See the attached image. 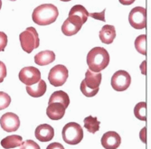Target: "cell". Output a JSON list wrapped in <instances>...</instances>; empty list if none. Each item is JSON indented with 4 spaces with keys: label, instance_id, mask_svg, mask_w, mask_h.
I'll use <instances>...</instances> for the list:
<instances>
[{
    "label": "cell",
    "instance_id": "1",
    "mask_svg": "<svg viewBox=\"0 0 151 149\" xmlns=\"http://www.w3.org/2000/svg\"><path fill=\"white\" fill-rule=\"evenodd\" d=\"M59 11L52 4H44L37 6L33 14L32 19L38 25H48L56 21Z\"/></svg>",
    "mask_w": 151,
    "mask_h": 149
},
{
    "label": "cell",
    "instance_id": "2",
    "mask_svg": "<svg viewBox=\"0 0 151 149\" xmlns=\"http://www.w3.org/2000/svg\"><path fill=\"white\" fill-rule=\"evenodd\" d=\"M109 63V55L102 47L92 48L87 55V64L93 72H101Z\"/></svg>",
    "mask_w": 151,
    "mask_h": 149
},
{
    "label": "cell",
    "instance_id": "3",
    "mask_svg": "<svg viewBox=\"0 0 151 149\" xmlns=\"http://www.w3.org/2000/svg\"><path fill=\"white\" fill-rule=\"evenodd\" d=\"M19 40L22 49L26 53H31L35 49L40 45V39L38 33L34 27H27L26 30L22 32L19 35Z\"/></svg>",
    "mask_w": 151,
    "mask_h": 149
},
{
    "label": "cell",
    "instance_id": "4",
    "mask_svg": "<svg viewBox=\"0 0 151 149\" xmlns=\"http://www.w3.org/2000/svg\"><path fill=\"white\" fill-rule=\"evenodd\" d=\"M62 135L66 144L74 145L79 144L83 138V130L78 123L70 122L63 127Z\"/></svg>",
    "mask_w": 151,
    "mask_h": 149
},
{
    "label": "cell",
    "instance_id": "5",
    "mask_svg": "<svg viewBox=\"0 0 151 149\" xmlns=\"http://www.w3.org/2000/svg\"><path fill=\"white\" fill-rule=\"evenodd\" d=\"M129 22L135 29H144L147 26V11L144 7L137 6L131 9L129 15Z\"/></svg>",
    "mask_w": 151,
    "mask_h": 149
},
{
    "label": "cell",
    "instance_id": "6",
    "mask_svg": "<svg viewBox=\"0 0 151 149\" xmlns=\"http://www.w3.org/2000/svg\"><path fill=\"white\" fill-rule=\"evenodd\" d=\"M68 78V70L64 65H55L50 70L48 80L49 82L55 87L63 86Z\"/></svg>",
    "mask_w": 151,
    "mask_h": 149
},
{
    "label": "cell",
    "instance_id": "7",
    "mask_svg": "<svg viewBox=\"0 0 151 149\" xmlns=\"http://www.w3.org/2000/svg\"><path fill=\"white\" fill-rule=\"evenodd\" d=\"M131 83V77L126 71H118L111 78V87L116 91H124L128 90Z\"/></svg>",
    "mask_w": 151,
    "mask_h": 149
},
{
    "label": "cell",
    "instance_id": "8",
    "mask_svg": "<svg viewBox=\"0 0 151 149\" xmlns=\"http://www.w3.org/2000/svg\"><path fill=\"white\" fill-rule=\"evenodd\" d=\"M19 80L26 86L36 84L41 80V72L35 67H24L19 72Z\"/></svg>",
    "mask_w": 151,
    "mask_h": 149
},
{
    "label": "cell",
    "instance_id": "9",
    "mask_svg": "<svg viewBox=\"0 0 151 149\" xmlns=\"http://www.w3.org/2000/svg\"><path fill=\"white\" fill-rule=\"evenodd\" d=\"M0 125L3 130L7 133L16 132L20 127V119L17 114L7 112L0 118Z\"/></svg>",
    "mask_w": 151,
    "mask_h": 149
},
{
    "label": "cell",
    "instance_id": "10",
    "mask_svg": "<svg viewBox=\"0 0 151 149\" xmlns=\"http://www.w3.org/2000/svg\"><path fill=\"white\" fill-rule=\"evenodd\" d=\"M83 22L80 18L73 16H69L62 25V32L66 36H72L76 34L81 28Z\"/></svg>",
    "mask_w": 151,
    "mask_h": 149
},
{
    "label": "cell",
    "instance_id": "11",
    "mask_svg": "<svg viewBox=\"0 0 151 149\" xmlns=\"http://www.w3.org/2000/svg\"><path fill=\"white\" fill-rule=\"evenodd\" d=\"M120 143V135L115 131L106 132L101 138V145L105 149H117Z\"/></svg>",
    "mask_w": 151,
    "mask_h": 149
},
{
    "label": "cell",
    "instance_id": "12",
    "mask_svg": "<svg viewBox=\"0 0 151 149\" xmlns=\"http://www.w3.org/2000/svg\"><path fill=\"white\" fill-rule=\"evenodd\" d=\"M101 79H102V76L101 72H93L91 70H88L85 73V79L82 81H83L84 84L91 90L99 91Z\"/></svg>",
    "mask_w": 151,
    "mask_h": 149
},
{
    "label": "cell",
    "instance_id": "13",
    "mask_svg": "<svg viewBox=\"0 0 151 149\" xmlns=\"http://www.w3.org/2000/svg\"><path fill=\"white\" fill-rule=\"evenodd\" d=\"M35 138L41 142H48L54 137V129L48 124L40 125L35 129Z\"/></svg>",
    "mask_w": 151,
    "mask_h": 149
},
{
    "label": "cell",
    "instance_id": "14",
    "mask_svg": "<svg viewBox=\"0 0 151 149\" xmlns=\"http://www.w3.org/2000/svg\"><path fill=\"white\" fill-rule=\"evenodd\" d=\"M65 107L58 102L50 103L46 108V115L52 120H59L63 117L65 114Z\"/></svg>",
    "mask_w": 151,
    "mask_h": 149
},
{
    "label": "cell",
    "instance_id": "15",
    "mask_svg": "<svg viewBox=\"0 0 151 149\" xmlns=\"http://www.w3.org/2000/svg\"><path fill=\"white\" fill-rule=\"evenodd\" d=\"M116 37V29L113 25L105 24L101 32H100V39L101 43L106 44H111Z\"/></svg>",
    "mask_w": 151,
    "mask_h": 149
},
{
    "label": "cell",
    "instance_id": "16",
    "mask_svg": "<svg viewBox=\"0 0 151 149\" xmlns=\"http://www.w3.org/2000/svg\"><path fill=\"white\" fill-rule=\"evenodd\" d=\"M46 83L44 80H40L36 84L26 86L25 90L29 96L33 98H40L46 92Z\"/></svg>",
    "mask_w": 151,
    "mask_h": 149
},
{
    "label": "cell",
    "instance_id": "17",
    "mask_svg": "<svg viewBox=\"0 0 151 149\" xmlns=\"http://www.w3.org/2000/svg\"><path fill=\"white\" fill-rule=\"evenodd\" d=\"M55 61V53L52 51H43L35 56V62L40 66H45Z\"/></svg>",
    "mask_w": 151,
    "mask_h": 149
},
{
    "label": "cell",
    "instance_id": "18",
    "mask_svg": "<svg viewBox=\"0 0 151 149\" xmlns=\"http://www.w3.org/2000/svg\"><path fill=\"white\" fill-rule=\"evenodd\" d=\"M52 102L61 103L65 107V108H67L68 106H69V104H70V98H69V96H68V94L66 92H64L63 90H57V91L53 92L51 95L48 104L52 103Z\"/></svg>",
    "mask_w": 151,
    "mask_h": 149
},
{
    "label": "cell",
    "instance_id": "19",
    "mask_svg": "<svg viewBox=\"0 0 151 149\" xmlns=\"http://www.w3.org/2000/svg\"><path fill=\"white\" fill-rule=\"evenodd\" d=\"M22 143H23L22 137H20L18 135H8V137L5 138L1 141V145L5 149H10V148H15V147L20 146Z\"/></svg>",
    "mask_w": 151,
    "mask_h": 149
},
{
    "label": "cell",
    "instance_id": "20",
    "mask_svg": "<svg viewBox=\"0 0 151 149\" xmlns=\"http://www.w3.org/2000/svg\"><path fill=\"white\" fill-rule=\"evenodd\" d=\"M69 16H73L75 17L80 18L83 24L87 21L88 17H89V13L86 10V8L81 6V5H76L72 7V9L70 10Z\"/></svg>",
    "mask_w": 151,
    "mask_h": 149
},
{
    "label": "cell",
    "instance_id": "21",
    "mask_svg": "<svg viewBox=\"0 0 151 149\" xmlns=\"http://www.w3.org/2000/svg\"><path fill=\"white\" fill-rule=\"evenodd\" d=\"M83 122H84V128L88 130V132L94 134L97 131H99L101 122L98 120L97 117L89 116L86 118H84Z\"/></svg>",
    "mask_w": 151,
    "mask_h": 149
},
{
    "label": "cell",
    "instance_id": "22",
    "mask_svg": "<svg viewBox=\"0 0 151 149\" xmlns=\"http://www.w3.org/2000/svg\"><path fill=\"white\" fill-rule=\"evenodd\" d=\"M134 115L139 120H147V105L145 102H139L135 106Z\"/></svg>",
    "mask_w": 151,
    "mask_h": 149
},
{
    "label": "cell",
    "instance_id": "23",
    "mask_svg": "<svg viewBox=\"0 0 151 149\" xmlns=\"http://www.w3.org/2000/svg\"><path fill=\"white\" fill-rule=\"evenodd\" d=\"M146 42H147V35L142 34L137 37L135 40V48L139 53L146 55L147 52V47H146Z\"/></svg>",
    "mask_w": 151,
    "mask_h": 149
},
{
    "label": "cell",
    "instance_id": "24",
    "mask_svg": "<svg viewBox=\"0 0 151 149\" xmlns=\"http://www.w3.org/2000/svg\"><path fill=\"white\" fill-rule=\"evenodd\" d=\"M11 103V98L9 95L4 91H0V110L8 107Z\"/></svg>",
    "mask_w": 151,
    "mask_h": 149
},
{
    "label": "cell",
    "instance_id": "25",
    "mask_svg": "<svg viewBox=\"0 0 151 149\" xmlns=\"http://www.w3.org/2000/svg\"><path fill=\"white\" fill-rule=\"evenodd\" d=\"M81 91L82 92V94L84 95L85 97H88V98H91V97H94L96 94H97L99 91L97 90H91L90 88H88L83 81H81Z\"/></svg>",
    "mask_w": 151,
    "mask_h": 149
},
{
    "label": "cell",
    "instance_id": "26",
    "mask_svg": "<svg viewBox=\"0 0 151 149\" xmlns=\"http://www.w3.org/2000/svg\"><path fill=\"white\" fill-rule=\"evenodd\" d=\"M20 149H41L37 143L33 140H26L20 145Z\"/></svg>",
    "mask_w": 151,
    "mask_h": 149
},
{
    "label": "cell",
    "instance_id": "27",
    "mask_svg": "<svg viewBox=\"0 0 151 149\" xmlns=\"http://www.w3.org/2000/svg\"><path fill=\"white\" fill-rule=\"evenodd\" d=\"M7 45V36L4 32H0V52H3Z\"/></svg>",
    "mask_w": 151,
    "mask_h": 149
},
{
    "label": "cell",
    "instance_id": "28",
    "mask_svg": "<svg viewBox=\"0 0 151 149\" xmlns=\"http://www.w3.org/2000/svg\"><path fill=\"white\" fill-rule=\"evenodd\" d=\"M6 76V67L3 62L0 61V83L3 82Z\"/></svg>",
    "mask_w": 151,
    "mask_h": 149
},
{
    "label": "cell",
    "instance_id": "29",
    "mask_svg": "<svg viewBox=\"0 0 151 149\" xmlns=\"http://www.w3.org/2000/svg\"><path fill=\"white\" fill-rule=\"evenodd\" d=\"M104 13H105V10H103L101 13H91L89 14V16H91L95 19H100L101 21H105V18H104Z\"/></svg>",
    "mask_w": 151,
    "mask_h": 149
},
{
    "label": "cell",
    "instance_id": "30",
    "mask_svg": "<svg viewBox=\"0 0 151 149\" xmlns=\"http://www.w3.org/2000/svg\"><path fill=\"white\" fill-rule=\"evenodd\" d=\"M46 149H64V146L62 145V144H60V143H52V144H50L47 147H46Z\"/></svg>",
    "mask_w": 151,
    "mask_h": 149
},
{
    "label": "cell",
    "instance_id": "31",
    "mask_svg": "<svg viewBox=\"0 0 151 149\" xmlns=\"http://www.w3.org/2000/svg\"><path fill=\"white\" fill-rule=\"evenodd\" d=\"M119 3L122 4V5H124V6H129L131 4H133L136 0H119Z\"/></svg>",
    "mask_w": 151,
    "mask_h": 149
},
{
    "label": "cell",
    "instance_id": "32",
    "mask_svg": "<svg viewBox=\"0 0 151 149\" xmlns=\"http://www.w3.org/2000/svg\"><path fill=\"white\" fill-rule=\"evenodd\" d=\"M146 130H147V128H144L140 131V139H141L144 143H146Z\"/></svg>",
    "mask_w": 151,
    "mask_h": 149
},
{
    "label": "cell",
    "instance_id": "33",
    "mask_svg": "<svg viewBox=\"0 0 151 149\" xmlns=\"http://www.w3.org/2000/svg\"><path fill=\"white\" fill-rule=\"evenodd\" d=\"M146 64H147V62H146V61H144L143 63L140 65V69H141V72L143 74H146Z\"/></svg>",
    "mask_w": 151,
    "mask_h": 149
},
{
    "label": "cell",
    "instance_id": "34",
    "mask_svg": "<svg viewBox=\"0 0 151 149\" xmlns=\"http://www.w3.org/2000/svg\"><path fill=\"white\" fill-rule=\"evenodd\" d=\"M61 1H63V2H69V1H71V0H61Z\"/></svg>",
    "mask_w": 151,
    "mask_h": 149
},
{
    "label": "cell",
    "instance_id": "35",
    "mask_svg": "<svg viewBox=\"0 0 151 149\" xmlns=\"http://www.w3.org/2000/svg\"><path fill=\"white\" fill-rule=\"evenodd\" d=\"M1 7H2V1L0 0V10H1Z\"/></svg>",
    "mask_w": 151,
    "mask_h": 149
},
{
    "label": "cell",
    "instance_id": "36",
    "mask_svg": "<svg viewBox=\"0 0 151 149\" xmlns=\"http://www.w3.org/2000/svg\"><path fill=\"white\" fill-rule=\"evenodd\" d=\"M9 1H16V0H9Z\"/></svg>",
    "mask_w": 151,
    "mask_h": 149
}]
</instances>
